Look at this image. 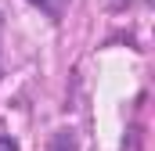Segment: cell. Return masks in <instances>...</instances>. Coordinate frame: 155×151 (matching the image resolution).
Masks as SVG:
<instances>
[{"label":"cell","mask_w":155,"mask_h":151,"mask_svg":"<svg viewBox=\"0 0 155 151\" xmlns=\"http://www.w3.org/2000/svg\"><path fill=\"white\" fill-rule=\"evenodd\" d=\"M0 151H18V140L15 137H0Z\"/></svg>","instance_id":"cell-2"},{"label":"cell","mask_w":155,"mask_h":151,"mask_svg":"<svg viewBox=\"0 0 155 151\" xmlns=\"http://www.w3.org/2000/svg\"><path fill=\"white\" fill-rule=\"evenodd\" d=\"M29 4H36V7H43V11H47L51 18H58V14H61V4H65V0H29Z\"/></svg>","instance_id":"cell-1"}]
</instances>
